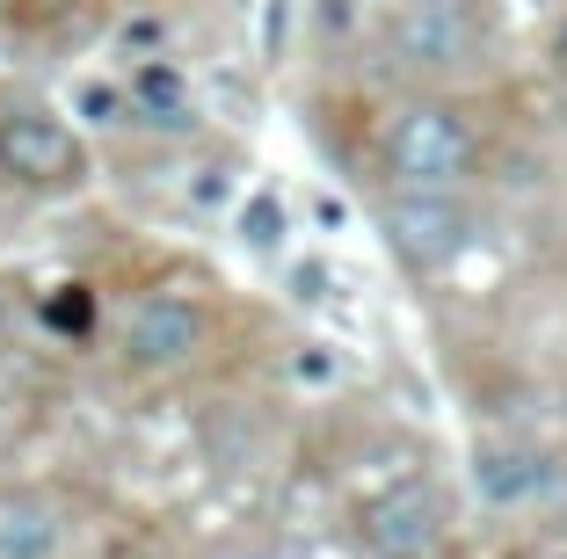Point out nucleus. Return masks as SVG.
I'll list each match as a JSON object with an SVG mask.
<instances>
[{
	"label": "nucleus",
	"instance_id": "1",
	"mask_svg": "<svg viewBox=\"0 0 567 559\" xmlns=\"http://www.w3.org/2000/svg\"><path fill=\"white\" fill-rule=\"evenodd\" d=\"M385 167H393L401 189H451V182L473 167L466 116L444 110V102H422V110L393 116V132H385Z\"/></svg>",
	"mask_w": 567,
	"mask_h": 559
},
{
	"label": "nucleus",
	"instance_id": "2",
	"mask_svg": "<svg viewBox=\"0 0 567 559\" xmlns=\"http://www.w3.org/2000/svg\"><path fill=\"white\" fill-rule=\"evenodd\" d=\"M473 494L481 509L495 516H517V509H560L567 501V473L532 444H487L473 458Z\"/></svg>",
	"mask_w": 567,
	"mask_h": 559
},
{
	"label": "nucleus",
	"instance_id": "3",
	"mask_svg": "<svg viewBox=\"0 0 567 559\" xmlns=\"http://www.w3.org/2000/svg\"><path fill=\"white\" fill-rule=\"evenodd\" d=\"M385 232H393V247H401L408 262L444 269V262L466 255L473 218H466V204L451 197V189H401V197L385 204Z\"/></svg>",
	"mask_w": 567,
	"mask_h": 559
},
{
	"label": "nucleus",
	"instance_id": "4",
	"mask_svg": "<svg viewBox=\"0 0 567 559\" xmlns=\"http://www.w3.org/2000/svg\"><path fill=\"white\" fill-rule=\"evenodd\" d=\"M393 44H401L408 66L451 73V66H466V59H473L481 30H473V15L458 8V0H408L401 15H393Z\"/></svg>",
	"mask_w": 567,
	"mask_h": 559
},
{
	"label": "nucleus",
	"instance_id": "5",
	"mask_svg": "<svg viewBox=\"0 0 567 559\" xmlns=\"http://www.w3.org/2000/svg\"><path fill=\"white\" fill-rule=\"evenodd\" d=\"M0 167L22 182H73L81 175V138L44 110H8L0 116Z\"/></svg>",
	"mask_w": 567,
	"mask_h": 559
},
{
	"label": "nucleus",
	"instance_id": "6",
	"mask_svg": "<svg viewBox=\"0 0 567 559\" xmlns=\"http://www.w3.org/2000/svg\"><path fill=\"white\" fill-rule=\"evenodd\" d=\"M197 342H204V313L175 291H146L132 306V320H124V349L138 363H183L197 356Z\"/></svg>",
	"mask_w": 567,
	"mask_h": 559
},
{
	"label": "nucleus",
	"instance_id": "7",
	"mask_svg": "<svg viewBox=\"0 0 567 559\" xmlns=\"http://www.w3.org/2000/svg\"><path fill=\"white\" fill-rule=\"evenodd\" d=\"M436 530H444L436 487H401L371 509V545H379L385 559H408V552H422V545H436Z\"/></svg>",
	"mask_w": 567,
	"mask_h": 559
},
{
	"label": "nucleus",
	"instance_id": "8",
	"mask_svg": "<svg viewBox=\"0 0 567 559\" xmlns=\"http://www.w3.org/2000/svg\"><path fill=\"white\" fill-rule=\"evenodd\" d=\"M132 110L146 116V124H161V132H189V124H197V87H189L183 66L146 59V66L132 73Z\"/></svg>",
	"mask_w": 567,
	"mask_h": 559
},
{
	"label": "nucleus",
	"instance_id": "9",
	"mask_svg": "<svg viewBox=\"0 0 567 559\" xmlns=\"http://www.w3.org/2000/svg\"><path fill=\"white\" fill-rule=\"evenodd\" d=\"M0 559H59V524L44 509H0Z\"/></svg>",
	"mask_w": 567,
	"mask_h": 559
},
{
	"label": "nucleus",
	"instance_id": "10",
	"mask_svg": "<svg viewBox=\"0 0 567 559\" xmlns=\"http://www.w3.org/2000/svg\"><path fill=\"white\" fill-rule=\"evenodd\" d=\"M234 226H240V240H248L255 255H277L284 247V204L269 197V189H255V197H240Z\"/></svg>",
	"mask_w": 567,
	"mask_h": 559
},
{
	"label": "nucleus",
	"instance_id": "11",
	"mask_svg": "<svg viewBox=\"0 0 567 559\" xmlns=\"http://www.w3.org/2000/svg\"><path fill=\"white\" fill-rule=\"evenodd\" d=\"M291 385H306V393H328V385H342V356H334L328 342L291 349Z\"/></svg>",
	"mask_w": 567,
	"mask_h": 559
},
{
	"label": "nucleus",
	"instance_id": "12",
	"mask_svg": "<svg viewBox=\"0 0 567 559\" xmlns=\"http://www.w3.org/2000/svg\"><path fill=\"white\" fill-rule=\"evenodd\" d=\"M73 116H81V124H117V116H124V87L73 81Z\"/></svg>",
	"mask_w": 567,
	"mask_h": 559
},
{
	"label": "nucleus",
	"instance_id": "13",
	"mask_svg": "<svg viewBox=\"0 0 567 559\" xmlns=\"http://www.w3.org/2000/svg\"><path fill=\"white\" fill-rule=\"evenodd\" d=\"M313 22H320V30H328V37H350L357 8H350V0H320V8H313Z\"/></svg>",
	"mask_w": 567,
	"mask_h": 559
},
{
	"label": "nucleus",
	"instance_id": "14",
	"mask_svg": "<svg viewBox=\"0 0 567 559\" xmlns=\"http://www.w3.org/2000/svg\"><path fill=\"white\" fill-rule=\"evenodd\" d=\"M117 44H124V51H153V44H161V22H124Z\"/></svg>",
	"mask_w": 567,
	"mask_h": 559
},
{
	"label": "nucleus",
	"instance_id": "15",
	"mask_svg": "<svg viewBox=\"0 0 567 559\" xmlns=\"http://www.w3.org/2000/svg\"><path fill=\"white\" fill-rule=\"evenodd\" d=\"M313 218H320L328 232H342V226H350V211H342V197H313Z\"/></svg>",
	"mask_w": 567,
	"mask_h": 559
},
{
	"label": "nucleus",
	"instance_id": "16",
	"mask_svg": "<svg viewBox=\"0 0 567 559\" xmlns=\"http://www.w3.org/2000/svg\"><path fill=\"white\" fill-rule=\"evenodd\" d=\"M553 59H560V66H567V22H560V37H553Z\"/></svg>",
	"mask_w": 567,
	"mask_h": 559
},
{
	"label": "nucleus",
	"instance_id": "17",
	"mask_svg": "<svg viewBox=\"0 0 567 559\" xmlns=\"http://www.w3.org/2000/svg\"><path fill=\"white\" fill-rule=\"evenodd\" d=\"M234 559H277V552H234Z\"/></svg>",
	"mask_w": 567,
	"mask_h": 559
}]
</instances>
